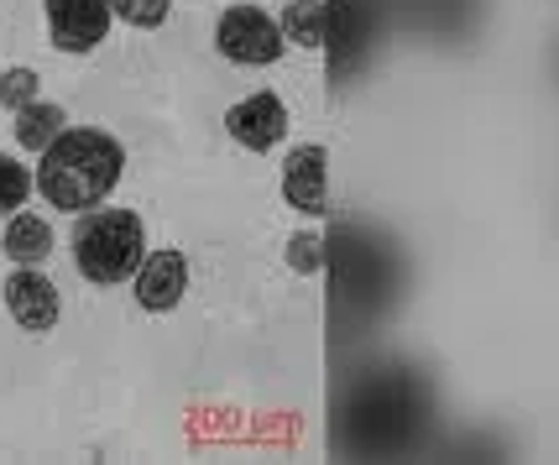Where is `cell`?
<instances>
[{
	"mask_svg": "<svg viewBox=\"0 0 559 465\" xmlns=\"http://www.w3.org/2000/svg\"><path fill=\"white\" fill-rule=\"evenodd\" d=\"M283 199H288V210L309 215V220L330 210V152L319 142H304V147L288 152V163H283Z\"/></svg>",
	"mask_w": 559,
	"mask_h": 465,
	"instance_id": "cell-7",
	"label": "cell"
},
{
	"mask_svg": "<svg viewBox=\"0 0 559 465\" xmlns=\"http://www.w3.org/2000/svg\"><path fill=\"white\" fill-rule=\"evenodd\" d=\"M215 48L219 58H230L241 69H272L288 52V43H283V26L262 5H230L215 26Z\"/></svg>",
	"mask_w": 559,
	"mask_h": 465,
	"instance_id": "cell-3",
	"label": "cell"
},
{
	"mask_svg": "<svg viewBox=\"0 0 559 465\" xmlns=\"http://www.w3.org/2000/svg\"><path fill=\"white\" fill-rule=\"evenodd\" d=\"M324 262H330V257H324V236H319V230H298L288 241V267L293 272L314 277V272H324Z\"/></svg>",
	"mask_w": 559,
	"mask_h": 465,
	"instance_id": "cell-14",
	"label": "cell"
},
{
	"mask_svg": "<svg viewBox=\"0 0 559 465\" xmlns=\"http://www.w3.org/2000/svg\"><path fill=\"white\" fill-rule=\"evenodd\" d=\"M110 5V16L126 26H136V32H152V26H163L168 22V11H173V0H105Z\"/></svg>",
	"mask_w": 559,
	"mask_h": 465,
	"instance_id": "cell-13",
	"label": "cell"
},
{
	"mask_svg": "<svg viewBox=\"0 0 559 465\" xmlns=\"http://www.w3.org/2000/svg\"><path fill=\"white\" fill-rule=\"evenodd\" d=\"M283 43L304 52H324L330 48V0H288L283 11Z\"/></svg>",
	"mask_w": 559,
	"mask_h": 465,
	"instance_id": "cell-10",
	"label": "cell"
},
{
	"mask_svg": "<svg viewBox=\"0 0 559 465\" xmlns=\"http://www.w3.org/2000/svg\"><path fill=\"white\" fill-rule=\"evenodd\" d=\"M69 126V116H63V105H52V99H32V105H22L16 110V147L26 152H43Z\"/></svg>",
	"mask_w": 559,
	"mask_h": 465,
	"instance_id": "cell-11",
	"label": "cell"
},
{
	"mask_svg": "<svg viewBox=\"0 0 559 465\" xmlns=\"http://www.w3.org/2000/svg\"><path fill=\"white\" fill-rule=\"evenodd\" d=\"M5 314L22 324L26 335H48L52 324H58V314H63V298H58V283L52 277H43L37 267H16L11 277H5Z\"/></svg>",
	"mask_w": 559,
	"mask_h": 465,
	"instance_id": "cell-5",
	"label": "cell"
},
{
	"mask_svg": "<svg viewBox=\"0 0 559 465\" xmlns=\"http://www.w3.org/2000/svg\"><path fill=\"white\" fill-rule=\"evenodd\" d=\"M131 277H136V303L146 314H168L189 294V257L173 251V246L168 251H152V257H142V267Z\"/></svg>",
	"mask_w": 559,
	"mask_h": 465,
	"instance_id": "cell-8",
	"label": "cell"
},
{
	"mask_svg": "<svg viewBox=\"0 0 559 465\" xmlns=\"http://www.w3.org/2000/svg\"><path fill=\"white\" fill-rule=\"evenodd\" d=\"M225 131H230V142L246 152L283 147V136H288V105L272 95V90H257V95H246L241 105L225 110Z\"/></svg>",
	"mask_w": 559,
	"mask_h": 465,
	"instance_id": "cell-4",
	"label": "cell"
},
{
	"mask_svg": "<svg viewBox=\"0 0 559 465\" xmlns=\"http://www.w3.org/2000/svg\"><path fill=\"white\" fill-rule=\"evenodd\" d=\"M146 257V225L136 210H84L79 215V230H73V267L84 283L95 288H110V283H126L131 272L142 267Z\"/></svg>",
	"mask_w": 559,
	"mask_h": 465,
	"instance_id": "cell-2",
	"label": "cell"
},
{
	"mask_svg": "<svg viewBox=\"0 0 559 465\" xmlns=\"http://www.w3.org/2000/svg\"><path fill=\"white\" fill-rule=\"evenodd\" d=\"M126 172V147L99 131V126H63L43 147V163L32 172V189L48 199L52 210L63 215H84V210H99L105 199L116 194Z\"/></svg>",
	"mask_w": 559,
	"mask_h": 465,
	"instance_id": "cell-1",
	"label": "cell"
},
{
	"mask_svg": "<svg viewBox=\"0 0 559 465\" xmlns=\"http://www.w3.org/2000/svg\"><path fill=\"white\" fill-rule=\"evenodd\" d=\"M37 90H43L37 69H5V74H0V105H5V110H22V105H32V99H37Z\"/></svg>",
	"mask_w": 559,
	"mask_h": 465,
	"instance_id": "cell-15",
	"label": "cell"
},
{
	"mask_svg": "<svg viewBox=\"0 0 559 465\" xmlns=\"http://www.w3.org/2000/svg\"><path fill=\"white\" fill-rule=\"evenodd\" d=\"M0 251L16 262V267H43L52 257V225L43 215H5V236H0Z\"/></svg>",
	"mask_w": 559,
	"mask_h": 465,
	"instance_id": "cell-9",
	"label": "cell"
},
{
	"mask_svg": "<svg viewBox=\"0 0 559 465\" xmlns=\"http://www.w3.org/2000/svg\"><path fill=\"white\" fill-rule=\"evenodd\" d=\"M26 199H32V168L16 163L11 152H0V220L26 210Z\"/></svg>",
	"mask_w": 559,
	"mask_h": 465,
	"instance_id": "cell-12",
	"label": "cell"
},
{
	"mask_svg": "<svg viewBox=\"0 0 559 465\" xmlns=\"http://www.w3.org/2000/svg\"><path fill=\"white\" fill-rule=\"evenodd\" d=\"M48 32L63 52H95L110 37V5L105 0H43Z\"/></svg>",
	"mask_w": 559,
	"mask_h": 465,
	"instance_id": "cell-6",
	"label": "cell"
}]
</instances>
